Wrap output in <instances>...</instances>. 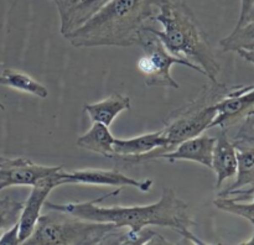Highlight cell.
<instances>
[{"label":"cell","instance_id":"obj_1","mask_svg":"<svg viewBox=\"0 0 254 245\" xmlns=\"http://www.w3.org/2000/svg\"><path fill=\"white\" fill-rule=\"evenodd\" d=\"M121 187L116 191L106 193L94 200L74 203H54L46 200L44 204L49 209H57L69 213L83 219L94 222L112 223L119 228H128L129 234H135L149 225L166 227L176 230L184 237V243L205 244L192 233L196 225L195 220L189 214L188 203L176 196L175 191L164 187L160 199L148 205H133V207H104L99 203L109 197H114L121 193Z\"/></svg>","mask_w":254,"mask_h":245},{"label":"cell","instance_id":"obj_2","mask_svg":"<svg viewBox=\"0 0 254 245\" xmlns=\"http://www.w3.org/2000/svg\"><path fill=\"white\" fill-rule=\"evenodd\" d=\"M160 2L161 0H111L64 37L74 47L134 46L141 31L153 25Z\"/></svg>","mask_w":254,"mask_h":245},{"label":"cell","instance_id":"obj_3","mask_svg":"<svg viewBox=\"0 0 254 245\" xmlns=\"http://www.w3.org/2000/svg\"><path fill=\"white\" fill-rule=\"evenodd\" d=\"M154 21H158L163 30L159 31L153 26L151 30L170 53L200 67L211 82H218L220 63L213 56L207 35L189 5L161 0Z\"/></svg>","mask_w":254,"mask_h":245},{"label":"cell","instance_id":"obj_4","mask_svg":"<svg viewBox=\"0 0 254 245\" xmlns=\"http://www.w3.org/2000/svg\"><path fill=\"white\" fill-rule=\"evenodd\" d=\"M124 228L49 209L37 219L26 244H117Z\"/></svg>","mask_w":254,"mask_h":245},{"label":"cell","instance_id":"obj_5","mask_svg":"<svg viewBox=\"0 0 254 245\" xmlns=\"http://www.w3.org/2000/svg\"><path fill=\"white\" fill-rule=\"evenodd\" d=\"M230 88L220 82H211L201 89L195 99L170 114L161 129L166 139V152L210 129L216 116L215 104L227 94Z\"/></svg>","mask_w":254,"mask_h":245},{"label":"cell","instance_id":"obj_6","mask_svg":"<svg viewBox=\"0 0 254 245\" xmlns=\"http://www.w3.org/2000/svg\"><path fill=\"white\" fill-rule=\"evenodd\" d=\"M151 26H148L141 31L138 44H136L143 49L144 53H145L138 59L136 68L145 78L144 81H145L146 86H164L178 89L180 86L171 76V67L174 64L186 66L205 76V72L200 67L170 53L168 49L164 46L161 40L154 34Z\"/></svg>","mask_w":254,"mask_h":245},{"label":"cell","instance_id":"obj_7","mask_svg":"<svg viewBox=\"0 0 254 245\" xmlns=\"http://www.w3.org/2000/svg\"><path fill=\"white\" fill-rule=\"evenodd\" d=\"M254 109V86L231 87L223 98L215 104L216 116L211 123V128L227 130L246 118Z\"/></svg>","mask_w":254,"mask_h":245},{"label":"cell","instance_id":"obj_8","mask_svg":"<svg viewBox=\"0 0 254 245\" xmlns=\"http://www.w3.org/2000/svg\"><path fill=\"white\" fill-rule=\"evenodd\" d=\"M61 171L62 170L45 176L31 186V192L24 202V207H22L21 214L19 218V238L21 244H24L27 238L34 232L35 225L41 215V209L44 208L50 192L59 186L64 185L61 178Z\"/></svg>","mask_w":254,"mask_h":245},{"label":"cell","instance_id":"obj_9","mask_svg":"<svg viewBox=\"0 0 254 245\" xmlns=\"http://www.w3.org/2000/svg\"><path fill=\"white\" fill-rule=\"evenodd\" d=\"M61 178L64 185L67 183H83V185H98V186H130L140 190L141 192H149L153 186L151 180H135L123 172L117 170H102V168H83V170H73L69 172L61 171Z\"/></svg>","mask_w":254,"mask_h":245},{"label":"cell","instance_id":"obj_10","mask_svg":"<svg viewBox=\"0 0 254 245\" xmlns=\"http://www.w3.org/2000/svg\"><path fill=\"white\" fill-rule=\"evenodd\" d=\"M60 170L61 166L37 165L25 157H7L0 163V191L11 186H32L40 178Z\"/></svg>","mask_w":254,"mask_h":245},{"label":"cell","instance_id":"obj_11","mask_svg":"<svg viewBox=\"0 0 254 245\" xmlns=\"http://www.w3.org/2000/svg\"><path fill=\"white\" fill-rule=\"evenodd\" d=\"M237 147V180L235 183L220 193V197H228L237 202L251 200L254 195V147L236 146Z\"/></svg>","mask_w":254,"mask_h":245},{"label":"cell","instance_id":"obj_12","mask_svg":"<svg viewBox=\"0 0 254 245\" xmlns=\"http://www.w3.org/2000/svg\"><path fill=\"white\" fill-rule=\"evenodd\" d=\"M213 145H215V138L202 133L180 143L174 150L160 153L154 160L164 158L170 162L178 160H188L198 162L202 166L211 168Z\"/></svg>","mask_w":254,"mask_h":245},{"label":"cell","instance_id":"obj_13","mask_svg":"<svg viewBox=\"0 0 254 245\" xmlns=\"http://www.w3.org/2000/svg\"><path fill=\"white\" fill-rule=\"evenodd\" d=\"M61 17V34L78 29L111 0H54Z\"/></svg>","mask_w":254,"mask_h":245},{"label":"cell","instance_id":"obj_14","mask_svg":"<svg viewBox=\"0 0 254 245\" xmlns=\"http://www.w3.org/2000/svg\"><path fill=\"white\" fill-rule=\"evenodd\" d=\"M237 147L227 135V130L221 129L215 138L211 168L216 173V187L220 188L225 181L235 177L237 172Z\"/></svg>","mask_w":254,"mask_h":245},{"label":"cell","instance_id":"obj_15","mask_svg":"<svg viewBox=\"0 0 254 245\" xmlns=\"http://www.w3.org/2000/svg\"><path fill=\"white\" fill-rule=\"evenodd\" d=\"M130 108V98L124 94H112L103 100L84 104L83 106L92 123H102L107 126H111L122 111Z\"/></svg>","mask_w":254,"mask_h":245},{"label":"cell","instance_id":"obj_16","mask_svg":"<svg viewBox=\"0 0 254 245\" xmlns=\"http://www.w3.org/2000/svg\"><path fill=\"white\" fill-rule=\"evenodd\" d=\"M114 140L116 138L109 130V126L102 123H93L87 133L77 139V145L104 157L114 158Z\"/></svg>","mask_w":254,"mask_h":245},{"label":"cell","instance_id":"obj_17","mask_svg":"<svg viewBox=\"0 0 254 245\" xmlns=\"http://www.w3.org/2000/svg\"><path fill=\"white\" fill-rule=\"evenodd\" d=\"M0 84L7 88L22 92V93H29L41 99H46L49 96V91L44 84L17 69L5 68L0 73Z\"/></svg>","mask_w":254,"mask_h":245},{"label":"cell","instance_id":"obj_18","mask_svg":"<svg viewBox=\"0 0 254 245\" xmlns=\"http://www.w3.org/2000/svg\"><path fill=\"white\" fill-rule=\"evenodd\" d=\"M220 45L225 52H236L240 49L254 46V19L240 29H233L227 37L221 40Z\"/></svg>","mask_w":254,"mask_h":245},{"label":"cell","instance_id":"obj_19","mask_svg":"<svg viewBox=\"0 0 254 245\" xmlns=\"http://www.w3.org/2000/svg\"><path fill=\"white\" fill-rule=\"evenodd\" d=\"M24 202L15 200L10 197L0 199V230H5L19 222Z\"/></svg>","mask_w":254,"mask_h":245},{"label":"cell","instance_id":"obj_20","mask_svg":"<svg viewBox=\"0 0 254 245\" xmlns=\"http://www.w3.org/2000/svg\"><path fill=\"white\" fill-rule=\"evenodd\" d=\"M251 199H252V202L245 203L237 202V200H233L228 197H220L218 196V198L215 199L213 203H215L216 207L225 210V212L240 215V217H243L250 220L251 218H254V195Z\"/></svg>","mask_w":254,"mask_h":245},{"label":"cell","instance_id":"obj_21","mask_svg":"<svg viewBox=\"0 0 254 245\" xmlns=\"http://www.w3.org/2000/svg\"><path fill=\"white\" fill-rule=\"evenodd\" d=\"M231 140L236 146H252L254 147V109L246 115L240 129Z\"/></svg>","mask_w":254,"mask_h":245},{"label":"cell","instance_id":"obj_22","mask_svg":"<svg viewBox=\"0 0 254 245\" xmlns=\"http://www.w3.org/2000/svg\"><path fill=\"white\" fill-rule=\"evenodd\" d=\"M0 244H21L19 238V222L5 229L4 234L0 237Z\"/></svg>","mask_w":254,"mask_h":245},{"label":"cell","instance_id":"obj_23","mask_svg":"<svg viewBox=\"0 0 254 245\" xmlns=\"http://www.w3.org/2000/svg\"><path fill=\"white\" fill-rule=\"evenodd\" d=\"M254 5V0H241V12H240V17H238V21L236 24L235 29H240L241 26L246 24L247 21V17L250 15L251 10H252Z\"/></svg>","mask_w":254,"mask_h":245},{"label":"cell","instance_id":"obj_24","mask_svg":"<svg viewBox=\"0 0 254 245\" xmlns=\"http://www.w3.org/2000/svg\"><path fill=\"white\" fill-rule=\"evenodd\" d=\"M236 52H237L242 58H245L246 61L250 62V63H252L254 66V46L247 47V49H240Z\"/></svg>","mask_w":254,"mask_h":245},{"label":"cell","instance_id":"obj_25","mask_svg":"<svg viewBox=\"0 0 254 245\" xmlns=\"http://www.w3.org/2000/svg\"><path fill=\"white\" fill-rule=\"evenodd\" d=\"M253 19H254V5H253L252 10H251L250 15H248V17H247V21H246V24H247V22H250L251 20H253Z\"/></svg>","mask_w":254,"mask_h":245},{"label":"cell","instance_id":"obj_26","mask_svg":"<svg viewBox=\"0 0 254 245\" xmlns=\"http://www.w3.org/2000/svg\"><path fill=\"white\" fill-rule=\"evenodd\" d=\"M242 244H254V234L252 235V237L250 238V239L246 240V242H243Z\"/></svg>","mask_w":254,"mask_h":245},{"label":"cell","instance_id":"obj_27","mask_svg":"<svg viewBox=\"0 0 254 245\" xmlns=\"http://www.w3.org/2000/svg\"><path fill=\"white\" fill-rule=\"evenodd\" d=\"M5 160H7V157H4V156H0V163L4 162Z\"/></svg>","mask_w":254,"mask_h":245},{"label":"cell","instance_id":"obj_28","mask_svg":"<svg viewBox=\"0 0 254 245\" xmlns=\"http://www.w3.org/2000/svg\"><path fill=\"white\" fill-rule=\"evenodd\" d=\"M5 109V106H4V104L1 103V101H0V110H4Z\"/></svg>","mask_w":254,"mask_h":245},{"label":"cell","instance_id":"obj_29","mask_svg":"<svg viewBox=\"0 0 254 245\" xmlns=\"http://www.w3.org/2000/svg\"><path fill=\"white\" fill-rule=\"evenodd\" d=\"M250 222H251V223H252V224L254 225V218H251V219H250Z\"/></svg>","mask_w":254,"mask_h":245}]
</instances>
